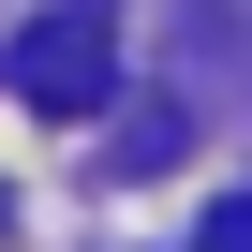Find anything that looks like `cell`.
<instances>
[{
    "instance_id": "obj_3",
    "label": "cell",
    "mask_w": 252,
    "mask_h": 252,
    "mask_svg": "<svg viewBox=\"0 0 252 252\" xmlns=\"http://www.w3.org/2000/svg\"><path fill=\"white\" fill-rule=\"evenodd\" d=\"M193 252H252V193H222V208L193 222Z\"/></svg>"
},
{
    "instance_id": "obj_2",
    "label": "cell",
    "mask_w": 252,
    "mask_h": 252,
    "mask_svg": "<svg viewBox=\"0 0 252 252\" xmlns=\"http://www.w3.org/2000/svg\"><path fill=\"white\" fill-rule=\"evenodd\" d=\"M163 163H178V119L149 104V119H134V134H119V178H163Z\"/></svg>"
},
{
    "instance_id": "obj_1",
    "label": "cell",
    "mask_w": 252,
    "mask_h": 252,
    "mask_svg": "<svg viewBox=\"0 0 252 252\" xmlns=\"http://www.w3.org/2000/svg\"><path fill=\"white\" fill-rule=\"evenodd\" d=\"M15 104L30 119H104L119 104V15L104 0H45L15 30Z\"/></svg>"
}]
</instances>
